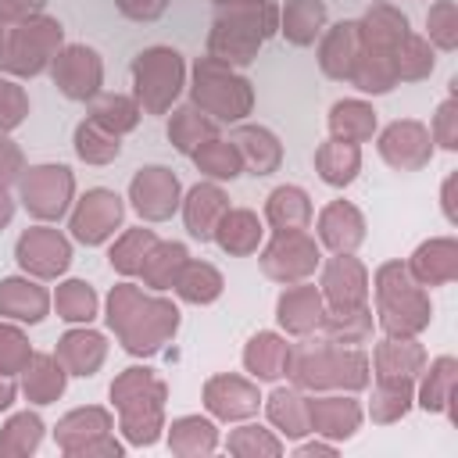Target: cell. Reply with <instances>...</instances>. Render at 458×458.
Masks as SVG:
<instances>
[{
  "instance_id": "39",
  "label": "cell",
  "mask_w": 458,
  "mask_h": 458,
  "mask_svg": "<svg viewBox=\"0 0 458 458\" xmlns=\"http://www.w3.org/2000/svg\"><path fill=\"white\" fill-rule=\"evenodd\" d=\"M401 43H404V50L394 47V54H390V57H397V61H394V72H397L401 79H419V75L433 72V50H426L422 39L404 36Z\"/></svg>"
},
{
  "instance_id": "11",
  "label": "cell",
  "mask_w": 458,
  "mask_h": 458,
  "mask_svg": "<svg viewBox=\"0 0 458 458\" xmlns=\"http://www.w3.org/2000/svg\"><path fill=\"white\" fill-rule=\"evenodd\" d=\"M100 57L89 47H64L54 54V82L72 100H89L100 89Z\"/></svg>"
},
{
  "instance_id": "37",
  "label": "cell",
  "mask_w": 458,
  "mask_h": 458,
  "mask_svg": "<svg viewBox=\"0 0 458 458\" xmlns=\"http://www.w3.org/2000/svg\"><path fill=\"white\" fill-rule=\"evenodd\" d=\"M193 157H197V165H200V172H208L211 179H236L240 175V154H236V147L233 143H222V140H208V143H200L197 150H193Z\"/></svg>"
},
{
  "instance_id": "8",
  "label": "cell",
  "mask_w": 458,
  "mask_h": 458,
  "mask_svg": "<svg viewBox=\"0 0 458 458\" xmlns=\"http://www.w3.org/2000/svg\"><path fill=\"white\" fill-rule=\"evenodd\" d=\"M122 215H125V208H122V197L118 193H111V190H89L79 200L75 215H72V233L82 243H104L122 225Z\"/></svg>"
},
{
  "instance_id": "41",
  "label": "cell",
  "mask_w": 458,
  "mask_h": 458,
  "mask_svg": "<svg viewBox=\"0 0 458 458\" xmlns=\"http://www.w3.org/2000/svg\"><path fill=\"white\" fill-rule=\"evenodd\" d=\"M25 114H29V100H25L21 86H14L11 79H0V132L14 129Z\"/></svg>"
},
{
  "instance_id": "38",
  "label": "cell",
  "mask_w": 458,
  "mask_h": 458,
  "mask_svg": "<svg viewBox=\"0 0 458 458\" xmlns=\"http://www.w3.org/2000/svg\"><path fill=\"white\" fill-rule=\"evenodd\" d=\"M54 301H57L61 318H68V322H89V318L97 315V293H93L89 283H82V279L61 283Z\"/></svg>"
},
{
  "instance_id": "6",
  "label": "cell",
  "mask_w": 458,
  "mask_h": 458,
  "mask_svg": "<svg viewBox=\"0 0 458 458\" xmlns=\"http://www.w3.org/2000/svg\"><path fill=\"white\" fill-rule=\"evenodd\" d=\"M379 293V315L390 333H415L429 322V301L415 290L408 272L401 265H383L376 276Z\"/></svg>"
},
{
  "instance_id": "45",
  "label": "cell",
  "mask_w": 458,
  "mask_h": 458,
  "mask_svg": "<svg viewBox=\"0 0 458 458\" xmlns=\"http://www.w3.org/2000/svg\"><path fill=\"white\" fill-rule=\"evenodd\" d=\"M39 7H43V0H0V18L25 21V18H36Z\"/></svg>"
},
{
  "instance_id": "10",
  "label": "cell",
  "mask_w": 458,
  "mask_h": 458,
  "mask_svg": "<svg viewBox=\"0 0 458 458\" xmlns=\"http://www.w3.org/2000/svg\"><path fill=\"white\" fill-rule=\"evenodd\" d=\"M129 197H132V208L143 218L161 222V218H168L179 208V179L168 168H161V165L140 168L132 186H129Z\"/></svg>"
},
{
  "instance_id": "12",
  "label": "cell",
  "mask_w": 458,
  "mask_h": 458,
  "mask_svg": "<svg viewBox=\"0 0 458 458\" xmlns=\"http://www.w3.org/2000/svg\"><path fill=\"white\" fill-rule=\"evenodd\" d=\"M18 261H21L25 272L50 279V276H61V272L68 268L72 247H68V240H64L57 229L39 225V229H29V233L18 240Z\"/></svg>"
},
{
  "instance_id": "21",
  "label": "cell",
  "mask_w": 458,
  "mask_h": 458,
  "mask_svg": "<svg viewBox=\"0 0 458 458\" xmlns=\"http://www.w3.org/2000/svg\"><path fill=\"white\" fill-rule=\"evenodd\" d=\"M215 240L229 254H250L258 247V240H261V222H258L254 211H243V208L225 211L218 218V225H215Z\"/></svg>"
},
{
  "instance_id": "7",
  "label": "cell",
  "mask_w": 458,
  "mask_h": 458,
  "mask_svg": "<svg viewBox=\"0 0 458 458\" xmlns=\"http://www.w3.org/2000/svg\"><path fill=\"white\" fill-rule=\"evenodd\" d=\"M21 200L36 218H61L72 200V172L64 165H39L21 175Z\"/></svg>"
},
{
  "instance_id": "29",
  "label": "cell",
  "mask_w": 458,
  "mask_h": 458,
  "mask_svg": "<svg viewBox=\"0 0 458 458\" xmlns=\"http://www.w3.org/2000/svg\"><path fill=\"white\" fill-rule=\"evenodd\" d=\"M322 21H326V4L322 0H290L286 11H283V32L297 47L311 43L318 36Z\"/></svg>"
},
{
  "instance_id": "42",
  "label": "cell",
  "mask_w": 458,
  "mask_h": 458,
  "mask_svg": "<svg viewBox=\"0 0 458 458\" xmlns=\"http://www.w3.org/2000/svg\"><path fill=\"white\" fill-rule=\"evenodd\" d=\"M451 14H454V7L444 0V4H437V7L429 11V18H426V21H429V36H433V39H437L444 50H451V47L458 43L454 25H451Z\"/></svg>"
},
{
  "instance_id": "27",
  "label": "cell",
  "mask_w": 458,
  "mask_h": 458,
  "mask_svg": "<svg viewBox=\"0 0 458 458\" xmlns=\"http://www.w3.org/2000/svg\"><path fill=\"white\" fill-rule=\"evenodd\" d=\"M186 265V247L182 243H154L140 265V276L154 286V290H165V286H175V276L182 272Z\"/></svg>"
},
{
  "instance_id": "9",
  "label": "cell",
  "mask_w": 458,
  "mask_h": 458,
  "mask_svg": "<svg viewBox=\"0 0 458 458\" xmlns=\"http://www.w3.org/2000/svg\"><path fill=\"white\" fill-rule=\"evenodd\" d=\"M261 265H265V272H268L272 279L290 283V279L308 276V272L318 265V247H315V240H308L301 229H290V233H279V236L265 247Z\"/></svg>"
},
{
  "instance_id": "48",
  "label": "cell",
  "mask_w": 458,
  "mask_h": 458,
  "mask_svg": "<svg viewBox=\"0 0 458 458\" xmlns=\"http://www.w3.org/2000/svg\"><path fill=\"white\" fill-rule=\"evenodd\" d=\"M11 401H14V383H11V379H4V372H0V411H4Z\"/></svg>"
},
{
  "instance_id": "4",
  "label": "cell",
  "mask_w": 458,
  "mask_h": 458,
  "mask_svg": "<svg viewBox=\"0 0 458 458\" xmlns=\"http://www.w3.org/2000/svg\"><path fill=\"white\" fill-rule=\"evenodd\" d=\"M193 100L200 111H211L222 122H233L250 111V82L233 75L222 61L204 57L193 68Z\"/></svg>"
},
{
  "instance_id": "19",
  "label": "cell",
  "mask_w": 458,
  "mask_h": 458,
  "mask_svg": "<svg viewBox=\"0 0 458 458\" xmlns=\"http://www.w3.org/2000/svg\"><path fill=\"white\" fill-rule=\"evenodd\" d=\"M229 143L236 147L240 161H247V165H250V172H254V175H268V172L279 165V143H276V136H272L268 129L243 125V129H236V132H233V140H229Z\"/></svg>"
},
{
  "instance_id": "33",
  "label": "cell",
  "mask_w": 458,
  "mask_h": 458,
  "mask_svg": "<svg viewBox=\"0 0 458 458\" xmlns=\"http://www.w3.org/2000/svg\"><path fill=\"white\" fill-rule=\"evenodd\" d=\"M89 118L118 136V132H129L140 122V104H132L129 97H118V93H104V97L93 100Z\"/></svg>"
},
{
  "instance_id": "23",
  "label": "cell",
  "mask_w": 458,
  "mask_h": 458,
  "mask_svg": "<svg viewBox=\"0 0 458 458\" xmlns=\"http://www.w3.org/2000/svg\"><path fill=\"white\" fill-rule=\"evenodd\" d=\"M265 215H268V222H272L279 233L304 229V225H308V218H311L308 193H304L301 186H279V190H272Z\"/></svg>"
},
{
  "instance_id": "31",
  "label": "cell",
  "mask_w": 458,
  "mask_h": 458,
  "mask_svg": "<svg viewBox=\"0 0 458 458\" xmlns=\"http://www.w3.org/2000/svg\"><path fill=\"white\" fill-rule=\"evenodd\" d=\"M64 390V372L50 354H32V365H25V394L36 404L54 401Z\"/></svg>"
},
{
  "instance_id": "5",
  "label": "cell",
  "mask_w": 458,
  "mask_h": 458,
  "mask_svg": "<svg viewBox=\"0 0 458 458\" xmlns=\"http://www.w3.org/2000/svg\"><path fill=\"white\" fill-rule=\"evenodd\" d=\"M132 79H136V97H140L143 111L161 114L172 107V100L182 89V57L168 47H150V50L136 54Z\"/></svg>"
},
{
  "instance_id": "17",
  "label": "cell",
  "mask_w": 458,
  "mask_h": 458,
  "mask_svg": "<svg viewBox=\"0 0 458 458\" xmlns=\"http://www.w3.org/2000/svg\"><path fill=\"white\" fill-rule=\"evenodd\" d=\"M318 236H322L326 247H333V250L344 254V250H354V247L361 243L365 222H361L358 208H351V204H344V200H333V204L318 215Z\"/></svg>"
},
{
  "instance_id": "2",
  "label": "cell",
  "mask_w": 458,
  "mask_h": 458,
  "mask_svg": "<svg viewBox=\"0 0 458 458\" xmlns=\"http://www.w3.org/2000/svg\"><path fill=\"white\" fill-rule=\"evenodd\" d=\"M276 32V7L258 0V4H233L229 14H222L211 29L208 50L222 64H247L254 61L258 47Z\"/></svg>"
},
{
  "instance_id": "14",
  "label": "cell",
  "mask_w": 458,
  "mask_h": 458,
  "mask_svg": "<svg viewBox=\"0 0 458 458\" xmlns=\"http://www.w3.org/2000/svg\"><path fill=\"white\" fill-rule=\"evenodd\" d=\"M322 286L336 311H354L365 304V268L354 258H333L326 265Z\"/></svg>"
},
{
  "instance_id": "13",
  "label": "cell",
  "mask_w": 458,
  "mask_h": 458,
  "mask_svg": "<svg viewBox=\"0 0 458 458\" xmlns=\"http://www.w3.org/2000/svg\"><path fill=\"white\" fill-rule=\"evenodd\" d=\"M379 154L394 168H422L429 161V154H433L429 132L419 122H394L379 140Z\"/></svg>"
},
{
  "instance_id": "50",
  "label": "cell",
  "mask_w": 458,
  "mask_h": 458,
  "mask_svg": "<svg viewBox=\"0 0 458 458\" xmlns=\"http://www.w3.org/2000/svg\"><path fill=\"white\" fill-rule=\"evenodd\" d=\"M0 36H4V18H0Z\"/></svg>"
},
{
  "instance_id": "34",
  "label": "cell",
  "mask_w": 458,
  "mask_h": 458,
  "mask_svg": "<svg viewBox=\"0 0 458 458\" xmlns=\"http://www.w3.org/2000/svg\"><path fill=\"white\" fill-rule=\"evenodd\" d=\"M75 150H79L82 161L104 165V161L118 157L122 143H118V136H114L111 129H104V125H97V122L89 118V122H82V125L75 129Z\"/></svg>"
},
{
  "instance_id": "1",
  "label": "cell",
  "mask_w": 458,
  "mask_h": 458,
  "mask_svg": "<svg viewBox=\"0 0 458 458\" xmlns=\"http://www.w3.org/2000/svg\"><path fill=\"white\" fill-rule=\"evenodd\" d=\"M107 322H111V329L122 333L125 351H132V354H154L161 347V340H168L175 333L179 311H175V304L150 301L136 286L122 283V286L111 290Z\"/></svg>"
},
{
  "instance_id": "25",
  "label": "cell",
  "mask_w": 458,
  "mask_h": 458,
  "mask_svg": "<svg viewBox=\"0 0 458 458\" xmlns=\"http://www.w3.org/2000/svg\"><path fill=\"white\" fill-rule=\"evenodd\" d=\"M57 358L75 372V376H93V369L104 361V336L89 329H75L61 340Z\"/></svg>"
},
{
  "instance_id": "47",
  "label": "cell",
  "mask_w": 458,
  "mask_h": 458,
  "mask_svg": "<svg viewBox=\"0 0 458 458\" xmlns=\"http://www.w3.org/2000/svg\"><path fill=\"white\" fill-rule=\"evenodd\" d=\"M11 215H14V204H11V197H7V190H4V182H0V225H7Z\"/></svg>"
},
{
  "instance_id": "15",
  "label": "cell",
  "mask_w": 458,
  "mask_h": 458,
  "mask_svg": "<svg viewBox=\"0 0 458 458\" xmlns=\"http://www.w3.org/2000/svg\"><path fill=\"white\" fill-rule=\"evenodd\" d=\"M225 211H229V200H225V193H222L218 186H211V182L193 186L190 197H186V208H182L190 236L211 240V236H215V225H218V218H222Z\"/></svg>"
},
{
  "instance_id": "16",
  "label": "cell",
  "mask_w": 458,
  "mask_h": 458,
  "mask_svg": "<svg viewBox=\"0 0 458 458\" xmlns=\"http://www.w3.org/2000/svg\"><path fill=\"white\" fill-rule=\"evenodd\" d=\"M361 47H365V43H361L358 21H340V25H333V32H329L326 43H322V68H326V75H333V79H344V75H347V79H351L358 57L365 54Z\"/></svg>"
},
{
  "instance_id": "32",
  "label": "cell",
  "mask_w": 458,
  "mask_h": 458,
  "mask_svg": "<svg viewBox=\"0 0 458 458\" xmlns=\"http://www.w3.org/2000/svg\"><path fill=\"white\" fill-rule=\"evenodd\" d=\"M415 276L422 283H444L454 276V243L451 240H433V243H422L415 250V261H411Z\"/></svg>"
},
{
  "instance_id": "43",
  "label": "cell",
  "mask_w": 458,
  "mask_h": 458,
  "mask_svg": "<svg viewBox=\"0 0 458 458\" xmlns=\"http://www.w3.org/2000/svg\"><path fill=\"white\" fill-rule=\"evenodd\" d=\"M297 394L290 390H276L272 394V419L286 426V433H301V415H297Z\"/></svg>"
},
{
  "instance_id": "28",
  "label": "cell",
  "mask_w": 458,
  "mask_h": 458,
  "mask_svg": "<svg viewBox=\"0 0 458 458\" xmlns=\"http://www.w3.org/2000/svg\"><path fill=\"white\" fill-rule=\"evenodd\" d=\"M208 404H211L218 415L236 419V415H250V411L258 408V394H254L243 379L222 376V379H211V383H208Z\"/></svg>"
},
{
  "instance_id": "46",
  "label": "cell",
  "mask_w": 458,
  "mask_h": 458,
  "mask_svg": "<svg viewBox=\"0 0 458 458\" xmlns=\"http://www.w3.org/2000/svg\"><path fill=\"white\" fill-rule=\"evenodd\" d=\"M451 114H454V107L451 104H444L440 107V114H437V140L447 147V150H454L458 143H454V132H451Z\"/></svg>"
},
{
  "instance_id": "26",
  "label": "cell",
  "mask_w": 458,
  "mask_h": 458,
  "mask_svg": "<svg viewBox=\"0 0 458 458\" xmlns=\"http://www.w3.org/2000/svg\"><path fill=\"white\" fill-rule=\"evenodd\" d=\"M243 361H247V369H250L258 379H276V376H283L286 365H290V347H286L279 336H272V333H258V336L247 344Z\"/></svg>"
},
{
  "instance_id": "30",
  "label": "cell",
  "mask_w": 458,
  "mask_h": 458,
  "mask_svg": "<svg viewBox=\"0 0 458 458\" xmlns=\"http://www.w3.org/2000/svg\"><path fill=\"white\" fill-rule=\"evenodd\" d=\"M175 290L182 301H193V304H208L222 293V276L218 268L204 265V261H186L182 272L175 276Z\"/></svg>"
},
{
  "instance_id": "24",
  "label": "cell",
  "mask_w": 458,
  "mask_h": 458,
  "mask_svg": "<svg viewBox=\"0 0 458 458\" xmlns=\"http://www.w3.org/2000/svg\"><path fill=\"white\" fill-rule=\"evenodd\" d=\"M329 129L344 143H361L376 129V111L369 104H361V100H340L329 111Z\"/></svg>"
},
{
  "instance_id": "36",
  "label": "cell",
  "mask_w": 458,
  "mask_h": 458,
  "mask_svg": "<svg viewBox=\"0 0 458 458\" xmlns=\"http://www.w3.org/2000/svg\"><path fill=\"white\" fill-rule=\"evenodd\" d=\"M157 243V236L150 229H129L114 247H111V268H118L122 276H136L147 250Z\"/></svg>"
},
{
  "instance_id": "49",
  "label": "cell",
  "mask_w": 458,
  "mask_h": 458,
  "mask_svg": "<svg viewBox=\"0 0 458 458\" xmlns=\"http://www.w3.org/2000/svg\"><path fill=\"white\" fill-rule=\"evenodd\" d=\"M218 4H258V0H218Z\"/></svg>"
},
{
  "instance_id": "35",
  "label": "cell",
  "mask_w": 458,
  "mask_h": 458,
  "mask_svg": "<svg viewBox=\"0 0 458 458\" xmlns=\"http://www.w3.org/2000/svg\"><path fill=\"white\" fill-rule=\"evenodd\" d=\"M168 136H172V143H175L182 154H193V150L200 147V140H215V122L200 118L197 107H182V111L172 114Z\"/></svg>"
},
{
  "instance_id": "22",
  "label": "cell",
  "mask_w": 458,
  "mask_h": 458,
  "mask_svg": "<svg viewBox=\"0 0 458 458\" xmlns=\"http://www.w3.org/2000/svg\"><path fill=\"white\" fill-rule=\"evenodd\" d=\"M358 165H361L358 143L329 140V143H322L318 154H315V168H318V175H322L329 186H347V182L358 175Z\"/></svg>"
},
{
  "instance_id": "18",
  "label": "cell",
  "mask_w": 458,
  "mask_h": 458,
  "mask_svg": "<svg viewBox=\"0 0 458 458\" xmlns=\"http://www.w3.org/2000/svg\"><path fill=\"white\" fill-rule=\"evenodd\" d=\"M47 290L29 279H4L0 283V315H11L18 322H39L47 315Z\"/></svg>"
},
{
  "instance_id": "44",
  "label": "cell",
  "mask_w": 458,
  "mask_h": 458,
  "mask_svg": "<svg viewBox=\"0 0 458 458\" xmlns=\"http://www.w3.org/2000/svg\"><path fill=\"white\" fill-rule=\"evenodd\" d=\"M114 4L125 18H136V21H154L168 7V0H114Z\"/></svg>"
},
{
  "instance_id": "20",
  "label": "cell",
  "mask_w": 458,
  "mask_h": 458,
  "mask_svg": "<svg viewBox=\"0 0 458 458\" xmlns=\"http://www.w3.org/2000/svg\"><path fill=\"white\" fill-rule=\"evenodd\" d=\"M279 322L290 329V333H308L322 322V297L315 286H293L279 297Z\"/></svg>"
},
{
  "instance_id": "40",
  "label": "cell",
  "mask_w": 458,
  "mask_h": 458,
  "mask_svg": "<svg viewBox=\"0 0 458 458\" xmlns=\"http://www.w3.org/2000/svg\"><path fill=\"white\" fill-rule=\"evenodd\" d=\"M32 361V351L25 344V336L14 326H0V372L11 376L18 369H25Z\"/></svg>"
},
{
  "instance_id": "3",
  "label": "cell",
  "mask_w": 458,
  "mask_h": 458,
  "mask_svg": "<svg viewBox=\"0 0 458 458\" xmlns=\"http://www.w3.org/2000/svg\"><path fill=\"white\" fill-rule=\"evenodd\" d=\"M61 47V25L50 18H25L0 36V68L14 75H39Z\"/></svg>"
}]
</instances>
